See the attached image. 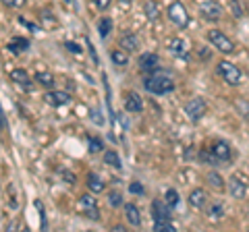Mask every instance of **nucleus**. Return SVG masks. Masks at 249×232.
Returning a JSON list of instances; mask_svg holds the SVG:
<instances>
[{"mask_svg": "<svg viewBox=\"0 0 249 232\" xmlns=\"http://www.w3.org/2000/svg\"><path fill=\"white\" fill-rule=\"evenodd\" d=\"M166 17H168V21L173 23L175 27H178V29H185L187 25H189V13H187L185 4L181 2V0H175V2L168 4Z\"/></svg>", "mask_w": 249, "mask_h": 232, "instance_id": "nucleus-3", "label": "nucleus"}, {"mask_svg": "<svg viewBox=\"0 0 249 232\" xmlns=\"http://www.w3.org/2000/svg\"><path fill=\"white\" fill-rule=\"evenodd\" d=\"M187 203H189V207H193V210H204V207L208 205V193H206V189H201V187L191 189L189 197H187Z\"/></svg>", "mask_w": 249, "mask_h": 232, "instance_id": "nucleus-12", "label": "nucleus"}, {"mask_svg": "<svg viewBox=\"0 0 249 232\" xmlns=\"http://www.w3.org/2000/svg\"><path fill=\"white\" fill-rule=\"evenodd\" d=\"M119 4H121V6H124V9H129V6L133 4V0H119Z\"/></svg>", "mask_w": 249, "mask_h": 232, "instance_id": "nucleus-46", "label": "nucleus"}, {"mask_svg": "<svg viewBox=\"0 0 249 232\" xmlns=\"http://www.w3.org/2000/svg\"><path fill=\"white\" fill-rule=\"evenodd\" d=\"M123 207H124V218L129 220L131 226H135V228L142 226V214H139V207L135 203H124Z\"/></svg>", "mask_w": 249, "mask_h": 232, "instance_id": "nucleus-17", "label": "nucleus"}, {"mask_svg": "<svg viewBox=\"0 0 249 232\" xmlns=\"http://www.w3.org/2000/svg\"><path fill=\"white\" fill-rule=\"evenodd\" d=\"M164 201H166V203H168V205L175 210V207H177L178 203H181V197H178V191H177V189H166V193H164Z\"/></svg>", "mask_w": 249, "mask_h": 232, "instance_id": "nucleus-29", "label": "nucleus"}, {"mask_svg": "<svg viewBox=\"0 0 249 232\" xmlns=\"http://www.w3.org/2000/svg\"><path fill=\"white\" fill-rule=\"evenodd\" d=\"M199 162L201 164H208V166H220V162H218V158L214 156V151H212V148H204L199 151Z\"/></svg>", "mask_w": 249, "mask_h": 232, "instance_id": "nucleus-26", "label": "nucleus"}, {"mask_svg": "<svg viewBox=\"0 0 249 232\" xmlns=\"http://www.w3.org/2000/svg\"><path fill=\"white\" fill-rule=\"evenodd\" d=\"M229 4H231V11H232V15H235L237 19L243 17V6L239 4V0H229Z\"/></svg>", "mask_w": 249, "mask_h": 232, "instance_id": "nucleus-34", "label": "nucleus"}, {"mask_svg": "<svg viewBox=\"0 0 249 232\" xmlns=\"http://www.w3.org/2000/svg\"><path fill=\"white\" fill-rule=\"evenodd\" d=\"M19 23H21V25H23V27H27V29H31V32H34V33H40V32H42V27H37V25H34V23H31V21H27V19H23V17H19Z\"/></svg>", "mask_w": 249, "mask_h": 232, "instance_id": "nucleus-37", "label": "nucleus"}, {"mask_svg": "<svg viewBox=\"0 0 249 232\" xmlns=\"http://www.w3.org/2000/svg\"><path fill=\"white\" fill-rule=\"evenodd\" d=\"M91 120L96 122V125H100V127L104 125V118H102V114H100L98 108H93V110H91Z\"/></svg>", "mask_w": 249, "mask_h": 232, "instance_id": "nucleus-41", "label": "nucleus"}, {"mask_svg": "<svg viewBox=\"0 0 249 232\" xmlns=\"http://www.w3.org/2000/svg\"><path fill=\"white\" fill-rule=\"evenodd\" d=\"M4 4L13 6V9H19V6H23V4H25V0H4Z\"/></svg>", "mask_w": 249, "mask_h": 232, "instance_id": "nucleus-42", "label": "nucleus"}, {"mask_svg": "<svg viewBox=\"0 0 249 232\" xmlns=\"http://www.w3.org/2000/svg\"><path fill=\"white\" fill-rule=\"evenodd\" d=\"M11 81L17 83L19 87H25V89H31V77L25 68H13L11 71Z\"/></svg>", "mask_w": 249, "mask_h": 232, "instance_id": "nucleus-16", "label": "nucleus"}, {"mask_svg": "<svg viewBox=\"0 0 249 232\" xmlns=\"http://www.w3.org/2000/svg\"><path fill=\"white\" fill-rule=\"evenodd\" d=\"M139 71H142L143 75H152L156 71H160V58L158 54L154 52H145L139 56Z\"/></svg>", "mask_w": 249, "mask_h": 232, "instance_id": "nucleus-9", "label": "nucleus"}, {"mask_svg": "<svg viewBox=\"0 0 249 232\" xmlns=\"http://www.w3.org/2000/svg\"><path fill=\"white\" fill-rule=\"evenodd\" d=\"M227 189H229L232 199H245L247 197V182H245L243 176H239V174L231 176L229 182H227Z\"/></svg>", "mask_w": 249, "mask_h": 232, "instance_id": "nucleus-8", "label": "nucleus"}, {"mask_svg": "<svg viewBox=\"0 0 249 232\" xmlns=\"http://www.w3.org/2000/svg\"><path fill=\"white\" fill-rule=\"evenodd\" d=\"M88 48H89V54H91V58H93V63L98 65V54H96V48L91 46V42H88Z\"/></svg>", "mask_w": 249, "mask_h": 232, "instance_id": "nucleus-44", "label": "nucleus"}, {"mask_svg": "<svg viewBox=\"0 0 249 232\" xmlns=\"http://www.w3.org/2000/svg\"><path fill=\"white\" fill-rule=\"evenodd\" d=\"M124 110L131 112V114H137V112L143 110V99L137 91H129V94L124 96Z\"/></svg>", "mask_w": 249, "mask_h": 232, "instance_id": "nucleus-15", "label": "nucleus"}, {"mask_svg": "<svg viewBox=\"0 0 249 232\" xmlns=\"http://www.w3.org/2000/svg\"><path fill=\"white\" fill-rule=\"evenodd\" d=\"M44 98V102L52 106V108H62V106H67V104H71V96L67 94V91H56V89H48L46 94L42 96Z\"/></svg>", "mask_w": 249, "mask_h": 232, "instance_id": "nucleus-10", "label": "nucleus"}, {"mask_svg": "<svg viewBox=\"0 0 249 232\" xmlns=\"http://www.w3.org/2000/svg\"><path fill=\"white\" fill-rule=\"evenodd\" d=\"M216 73H218V77L227 83V85H231V87H237V85H241L243 83V73H241V68L237 66V65H232L231 60H220V63L216 65Z\"/></svg>", "mask_w": 249, "mask_h": 232, "instance_id": "nucleus-2", "label": "nucleus"}, {"mask_svg": "<svg viewBox=\"0 0 249 232\" xmlns=\"http://www.w3.org/2000/svg\"><path fill=\"white\" fill-rule=\"evenodd\" d=\"M62 176H65V182H69V184H73V182L77 181L71 172H67V170H62Z\"/></svg>", "mask_w": 249, "mask_h": 232, "instance_id": "nucleus-43", "label": "nucleus"}, {"mask_svg": "<svg viewBox=\"0 0 249 232\" xmlns=\"http://www.w3.org/2000/svg\"><path fill=\"white\" fill-rule=\"evenodd\" d=\"M173 207H170L166 201H160V199H154L152 201V218L154 222L158 220H173Z\"/></svg>", "mask_w": 249, "mask_h": 232, "instance_id": "nucleus-11", "label": "nucleus"}, {"mask_svg": "<svg viewBox=\"0 0 249 232\" xmlns=\"http://www.w3.org/2000/svg\"><path fill=\"white\" fill-rule=\"evenodd\" d=\"M212 151H214V156L218 158L220 164H227V162H231V158H232L231 143L229 141H222V139H218V141L212 143Z\"/></svg>", "mask_w": 249, "mask_h": 232, "instance_id": "nucleus-13", "label": "nucleus"}, {"mask_svg": "<svg viewBox=\"0 0 249 232\" xmlns=\"http://www.w3.org/2000/svg\"><path fill=\"white\" fill-rule=\"evenodd\" d=\"M232 108H235L237 114H239L243 120H249V99H245V98H237L235 102H232Z\"/></svg>", "mask_w": 249, "mask_h": 232, "instance_id": "nucleus-25", "label": "nucleus"}, {"mask_svg": "<svg viewBox=\"0 0 249 232\" xmlns=\"http://www.w3.org/2000/svg\"><path fill=\"white\" fill-rule=\"evenodd\" d=\"M119 46L124 50V52H137L139 48H142V40H139L137 33H123L121 40H119Z\"/></svg>", "mask_w": 249, "mask_h": 232, "instance_id": "nucleus-14", "label": "nucleus"}, {"mask_svg": "<svg viewBox=\"0 0 249 232\" xmlns=\"http://www.w3.org/2000/svg\"><path fill=\"white\" fill-rule=\"evenodd\" d=\"M88 189L93 193V195H100V193H104L106 191V182L100 179L98 174H88Z\"/></svg>", "mask_w": 249, "mask_h": 232, "instance_id": "nucleus-20", "label": "nucleus"}, {"mask_svg": "<svg viewBox=\"0 0 249 232\" xmlns=\"http://www.w3.org/2000/svg\"><path fill=\"white\" fill-rule=\"evenodd\" d=\"M104 149V141L100 137H89V141H88V151L89 153H100Z\"/></svg>", "mask_w": 249, "mask_h": 232, "instance_id": "nucleus-30", "label": "nucleus"}, {"mask_svg": "<svg viewBox=\"0 0 249 232\" xmlns=\"http://www.w3.org/2000/svg\"><path fill=\"white\" fill-rule=\"evenodd\" d=\"M77 210H79L85 218H89L93 222H98L100 220V210H98V199L93 197V193L89 195H81L79 201H77Z\"/></svg>", "mask_w": 249, "mask_h": 232, "instance_id": "nucleus-6", "label": "nucleus"}, {"mask_svg": "<svg viewBox=\"0 0 249 232\" xmlns=\"http://www.w3.org/2000/svg\"><path fill=\"white\" fill-rule=\"evenodd\" d=\"M185 114H187V118H189L191 122L201 120V118H204V116L208 114V104H206V99L199 98V96L191 98L189 102L185 104Z\"/></svg>", "mask_w": 249, "mask_h": 232, "instance_id": "nucleus-5", "label": "nucleus"}, {"mask_svg": "<svg viewBox=\"0 0 249 232\" xmlns=\"http://www.w3.org/2000/svg\"><path fill=\"white\" fill-rule=\"evenodd\" d=\"M0 116H2V129H6V127H9V122H6V116H4V112L0 114Z\"/></svg>", "mask_w": 249, "mask_h": 232, "instance_id": "nucleus-47", "label": "nucleus"}, {"mask_svg": "<svg viewBox=\"0 0 249 232\" xmlns=\"http://www.w3.org/2000/svg\"><path fill=\"white\" fill-rule=\"evenodd\" d=\"M129 52H124L121 46L119 48H114L112 52H110V60H112V65H116V66H127L129 65V56H127Z\"/></svg>", "mask_w": 249, "mask_h": 232, "instance_id": "nucleus-24", "label": "nucleus"}, {"mask_svg": "<svg viewBox=\"0 0 249 232\" xmlns=\"http://www.w3.org/2000/svg\"><path fill=\"white\" fill-rule=\"evenodd\" d=\"M154 230L156 232H175L173 220H158V222H154Z\"/></svg>", "mask_w": 249, "mask_h": 232, "instance_id": "nucleus-33", "label": "nucleus"}, {"mask_svg": "<svg viewBox=\"0 0 249 232\" xmlns=\"http://www.w3.org/2000/svg\"><path fill=\"white\" fill-rule=\"evenodd\" d=\"M129 191L133 193V195H143V193H145L143 184H139V182H131V184H129Z\"/></svg>", "mask_w": 249, "mask_h": 232, "instance_id": "nucleus-39", "label": "nucleus"}, {"mask_svg": "<svg viewBox=\"0 0 249 232\" xmlns=\"http://www.w3.org/2000/svg\"><path fill=\"white\" fill-rule=\"evenodd\" d=\"M6 191L11 193V207H13V210H17V207H19V201H17V195H15V187H13V184H9V187H6Z\"/></svg>", "mask_w": 249, "mask_h": 232, "instance_id": "nucleus-40", "label": "nucleus"}, {"mask_svg": "<svg viewBox=\"0 0 249 232\" xmlns=\"http://www.w3.org/2000/svg\"><path fill=\"white\" fill-rule=\"evenodd\" d=\"M91 4L93 6H96V9L98 11H108V9H110V4H112V0H91Z\"/></svg>", "mask_w": 249, "mask_h": 232, "instance_id": "nucleus-35", "label": "nucleus"}, {"mask_svg": "<svg viewBox=\"0 0 249 232\" xmlns=\"http://www.w3.org/2000/svg\"><path fill=\"white\" fill-rule=\"evenodd\" d=\"M6 48H9L13 54L27 52V50H29V40H25V37H13V40L6 44Z\"/></svg>", "mask_w": 249, "mask_h": 232, "instance_id": "nucleus-23", "label": "nucleus"}, {"mask_svg": "<svg viewBox=\"0 0 249 232\" xmlns=\"http://www.w3.org/2000/svg\"><path fill=\"white\" fill-rule=\"evenodd\" d=\"M108 203H110L112 207H121V205H124L123 193H121V191H108Z\"/></svg>", "mask_w": 249, "mask_h": 232, "instance_id": "nucleus-32", "label": "nucleus"}, {"mask_svg": "<svg viewBox=\"0 0 249 232\" xmlns=\"http://www.w3.org/2000/svg\"><path fill=\"white\" fill-rule=\"evenodd\" d=\"M199 15H201V19L208 23H218L222 19L224 11L216 0H204V2H199Z\"/></svg>", "mask_w": 249, "mask_h": 232, "instance_id": "nucleus-7", "label": "nucleus"}, {"mask_svg": "<svg viewBox=\"0 0 249 232\" xmlns=\"http://www.w3.org/2000/svg\"><path fill=\"white\" fill-rule=\"evenodd\" d=\"M104 164L110 166V168H114V170H121V168H123L121 156H119V153H116L114 149H108V151L104 153Z\"/></svg>", "mask_w": 249, "mask_h": 232, "instance_id": "nucleus-27", "label": "nucleus"}, {"mask_svg": "<svg viewBox=\"0 0 249 232\" xmlns=\"http://www.w3.org/2000/svg\"><path fill=\"white\" fill-rule=\"evenodd\" d=\"M208 42L222 54H235V50H237L235 42H232L224 32H220V29H210L208 32Z\"/></svg>", "mask_w": 249, "mask_h": 232, "instance_id": "nucleus-4", "label": "nucleus"}, {"mask_svg": "<svg viewBox=\"0 0 249 232\" xmlns=\"http://www.w3.org/2000/svg\"><path fill=\"white\" fill-rule=\"evenodd\" d=\"M224 212H227V207H224V203H220V201H212V203H208V207H206V215L212 220L224 218Z\"/></svg>", "mask_w": 249, "mask_h": 232, "instance_id": "nucleus-19", "label": "nucleus"}, {"mask_svg": "<svg viewBox=\"0 0 249 232\" xmlns=\"http://www.w3.org/2000/svg\"><path fill=\"white\" fill-rule=\"evenodd\" d=\"M34 205H36V210L40 212V222H42V228H46V212H44V203L40 199H36L34 201Z\"/></svg>", "mask_w": 249, "mask_h": 232, "instance_id": "nucleus-36", "label": "nucleus"}, {"mask_svg": "<svg viewBox=\"0 0 249 232\" xmlns=\"http://www.w3.org/2000/svg\"><path fill=\"white\" fill-rule=\"evenodd\" d=\"M65 48L71 54H77V56L81 54V48H79V44H77V42H65Z\"/></svg>", "mask_w": 249, "mask_h": 232, "instance_id": "nucleus-38", "label": "nucleus"}, {"mask_svg": "<svg viewBox=\"0 0 249 232\" xmlns=\"http://www.w3.org/2000/svg\"><path fill=\"white\" fill-rule=\"evenodd\" d=\"M34 81L37 85H42V87H46V89H52L54 85H56V77H54L50 71H40V73H36Z\"/></svg>", "mask_w": 249, "mask_h": 232, "instance_id": "nucleus-18", "label": "nucleus"}, {"mask_svg": "<svg viewBox=\"0 0 249 232\" xmlns=\"http://www.w3.org/2000/svg\"><path fill=\"white\" fill-rule=\"evenodd\" d=\"M143 13H145V17L150 21H158L160 15H162V11H160V6H158L156 0H145L143 2Z\"/></svg>", "mask_w": 249, "mask_h": 232, "instance_id": "nucleus-21", "label": "nucleus"}, {"mask_svg": "<svg viewBox=\"0 0 249 232\" xmlns=\"http://www.w3.org/2000/svg\"><path fill=\"white\" fill-rule=\"evenodd\" d=\"M206 181H208L210 187L216 189V191H224V187H227V182H224V176H222L220 172H216V170H212V172H208Z\"/></svg>", "mask_w": 249, "mask_h": 232, "instance_id": "nucleus-22", "label": "nucleus"}, {"mask_svg": "<svg viewBox=\"0 0 249 232\" xmlns=\"http://www.w3.org/2000/svg\"><path fill=\"white\" fill-rule=\"evenodd\" d=\"M143 89L152 96H166L175 91V81L173 77L164 71H156L152 75H145L143 79Z\"/></svg>", "mask_w": 249, "mask_h": 232, "instance_id": "nucleus-1", "label": "nucleus"}, {"mask_svg": "<svg viewBox=\"0 0 249 232\" xmlns=\"http://www.w3.org/2000/svg\"><path fill=\"white\" fill-rule=\"evenodd\" d=\"M197 52H199V56H201V60H210V56H212V54H210V52H206L204 48H201V46H199V48H197Z\"/></svg>", "mask_w": 249, "mask_h": 232, "instance_id": "nucleus-45", "label": "nucleus"}, {"mask_svg": "<svg viewBox=\"0 0 249 232\" xmlns=\"http://www.w3.org/2000/svg\"><path fill=\"white\" fill-rule=\"evenodd\" d=\"M170 52H173L175 56H185V54H187L185 42L178 40V37H177V40H173V42H170Z\"/></svg>", "mask_w": 249, "mask_h": 232, "instance_id": "nucleus-31", "label": "nucleus"}, {"mask_svg": "<svg viewBox=\"0 0 249 232\" xmlns=\"http://www.w3.org/2000/svg\"><path fill=\"white\" fill-rule=\"evenodd\" d=\"M112 19L110 17H102L98 21V33H100V37H102V40H106L108 35H110V32H112Z\"/></svg>", "mask_w": 249, "mask_h": 232, "instance_id": "nucleus-28", "label": "nucleus"}]
</instances>
